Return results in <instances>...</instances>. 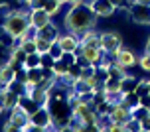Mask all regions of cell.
<instances>
[{"label":"cell","instance_id":"cell-1","mask_svg":"<svg viewBox=\"0 0 150 132\" xmlns=\"http://www.w3.org/2000/svg\"><path fill=\"white\" fill-rule=\"evenodd\" d=\"M97 18L95 10L91 8V4H77V6H69V10L63 16V28L67 32H75V34H83L95 30L97 26Z\"/></svg>","mask_w":150,"mask_h":132},{"label":"cell","instance_id":"cell-2","mask_svg":"<svg viewBox=\"0 0 150 132\" xmlns=\"http://www.w3.org/2000/svg\"><path fill=\"white\" fill-rule=\"evenodd\" d=\"M2 30H4V34L14 37V42L20 40V37H24V36H28V32L32 30L30 12L26 8L8 10V14L4 16V22H2Z\"/></svg>","mask_w":150,"mask_h":132},{"label":"cell","instance_id":"cell-3","mask_svg":"<svg viewBox=\"0 0 150 132\" xmlns=\"http://www.w3.org/2000/svg\"><path fill=\"white\" fill-rule=\"evenodd\" d=\"M122 45H125V37L120 36L117 30H105V32H101V47H103L105 55H111L112 57Z\"/></svg>","mask_w":150,"mask_h":132},{"label":"cell","instance_id":"cell-4","mask_svg":"<svg viewBox=\"0 0 150 132\" xmlns=\"http://www.w3.org/2000/svg\"><path fill=\"white\" fill-rule=\"evenodd\" d=\"M30 122H32V126H34V130H52V128H55V126H53L52 112H50V109H47L45 104H42V107L32 114Z\"/></svg>","mask_w":150,"mask_h":132},{"label":"cell","instance_id":"cell-5","mask_svg":"<svg viewBox=\"0 0 150 132\" xmlns=\"http://www.w3.org/2000/svg\"><path fill=\"white\" fill-rule=\"evenodd\" d=\"M128 18L138 26H150V6L146 4H136V2H128Z\"/></svg>","mask_w":150,"mask_h":132},{"label":"cell","instance_id":"cell-6","mask_svg":"<svg viewBox=\"0 0 150 132\" xmlns=\"http://www.w3.org/2000/svg\"><path fill=\"white\" fill-rule=\"evenodd\" d=\"M112 59H115V63H117L119 67L127 69V71L138 65V55H136V53L132 52L130 47H125V45H122L119 52L112 55Z\"/></svg>","mask_w":150,"mask_h":132},{"label":"cell","instance_id":"cell-7","mask_svg":"<svg viewBox=\"0 0 150 132\" xmlns=\"http://www.w3.org/2000/svg\"><path fill=\"white\" fill-rule=\"evenodd\" d=\"M8 120L16 126V130H22V132H26V128L32 124L30 122V114H28L20 104H16L14 109H10V116H8Z\"/></svg>","mask_w":150,"mask_h":132},{"label":"cell","instance_id":"cell-8","mask_svg":"<svg viewBox=\"0 0 150 132\" xmlns=\"http://www.w3.org/2000/svg\"><path fill=\"white\" fill-rule=\"evenodd\" d=\"M57 44L61 45L63 52H75L77 53V49L81 47V36L75 34V32H67V30H65L63 34H59Z\"/></svg>","mask_w":150,"mask_h":132},{"label":"cell","instance_id":"cell-9","mask_svg":"<svg viewBox=\"0 0 150 132\" xmlns=\"http://www.w3.org/2000/svg\"><path fill=\"white\" fill-rule=\"evenodd\" d=\"M52 22H53V18L45 12V8H34V10H30V24L34 30H40Z\"/></svg>","mask_w":150,"mask_h":132},{"label":"cell","instance_id":"cell-10","mask_svg":"<svg viewBox=\"0 0 150 132\" xmlns=\"http://www.w3.org/2000/svg\"><path fill=\"white\" fill-rule=\"evenodd\" d=\"M91 8L95 10V14H97L99 18H111V16L119 10L111 0H93V2H91Z\"/></svg>","mask_w":150,"mask_h":132},{"label":"cell","instance_id":"cell-11","mask_svg":"<svg viewBox=\"0 0 150 132\" xmlns=\"http://www.w3.org/2000/svg\"><path fill=\"white\" fill-rule=\"evenodd\" d=\"M18 101H20V95L16 91H12L10 87H0V107L4 110L14 109Z\"/></svg>","mask_w":150,"mask_h":132},{"label":"cell","instance_id":"cell-12","mask_svg":"<svg viewBox=\"0 0 150 132\" xmlns=\"http://www.w3.org/2000/svg\"><path fill=\"white\" fill-rule=\"evenodd\" d=\"M16 79V69L12 67L10 61L0 65V87H8L12 81Z\"/></svg>","mask_w":150,"mask_h":132},{"label":"cell","instance_id":"cell-13","mask_svg":"<svg viewBox=\"0 0 150 132\" xmlns=\"http://www.w3.org/2000/svg\"><path fill=\"white\" fill-rule=\"evenodd\" d=\"M59 28L55 26V24H47V26H44V28L36 30V36L38 37H44V40H50V42H57V37H59Z\"/></svg>","mask_w":150,"mask_h":132},{"label":"cell","instance_id":"cell-14","mask_svg":"<svg viewBox=\"0 0 150 132\" xmlns=\"http://www.w3.org/2000/svg\"><path fill=\"white\" fill-rule=\"evenodd\" d=\"M18 104H20V107H22V109L26 110L30 116L34 114V112H36L38 109H40V107H42V104L38 103L36 99H32L30 95H20V101H18Z\"/></svg>","mask_w":150,"mask_h":132},{"label":"cell","instance_id":"cell-15","mask_svg":"<svg viewBox=\"0 0 150 132\" xmlns=\"http://www.w3.org/2000/svg\"><path fill=\"white\" fill-rule=\"evenodd\" d=\"M52 71H53V75H55L57 79H63V77L69 73V65L63 61V59H55V63H53Z\"/></svg>","mask_w":150,"mask_h":132},{"label":"cell","instance_id":"cell-16","mask_svg":"<svg viewBox=\"0 0 150 132\" xmlns=\"http://www.w3.org/2000/svg\"><path fill=\"white\" fill-rule=\"evenodd\" d=\"M61 6H63V2H59V0H45V4H44L45 12L52 16V18H55L61 12Z\"/></svg>","mask_w":150,"mask_h":132},{"label":"cell","instance_id":"cell-17","mask_svg":"<svg viewBox=\"0 0 150 132\" xmlns=\"http://www.w3.org/2000/svg\"><path fill=\"white\" fill-rule=\"evenodd\" d=\"M24 67H42V53L36 52V53H28V57H26V63Z\"/></svg>","mask_w":150,"mask_h":132},{"label":"cell","instance_id":"cell-18","mask_svg":"<svg viewBox=\"0 0 150 132\" xmlns=\"http://www.w3.org/2000/svg\"><path fill=\"white\" fill-rule=\"evenodd\" d=\"M53 42H50V40H44V37H38L36 36V45H38V52L40 53H47L50 52V47H52Z\"/></svg>","mask_w":150,"mask_h":132},{"label":"cell","instance_id":"cell-19","mask_svg":"<svg viewBox=\"0 0 150 132\" xmlns=\"http://www.w3.org/2000/svg\"><path fill=\"white\" fill-rule=\"evenodd\" d=\"M138 67L142 69V71H146V73H150V52H144L140 57H138Z\"/></svg>","mask_w":150,"mask_h":132},{"label":"cell","instance_id":"cell-20","mask_svg":"<svg viewBox=\"0 0 150 132\" xmlns=\"http://www.w3.org/2000/svg\"><path fill=\"white\" fill-rule=\"evenodd\" d=\"M53 63H55V57H53L50 52H47V53H42V67H44V69H52Z\"/></svg>","mask_w":150,"mask_h":132},{"label":"cell","instance_id":"cell-21","mask_svg":"<svg viewBox=\"0 0 150 132\" xmlns=\"http://www.w3.org/2000/svg\"><path fill=\"white\" fill-rule=\"evenodd\" d=\"M50 53H52V55H53L55 59H61V55H63L65 52L61 49V45L57 44V42H53V44H52V47H50Z\"/></svg>","mask_w":150,"mask_h":132},{"label":"cell","instance_id":"cell-22","mask_svg":"<svg viewBox=\"0 0 150 132\" xmlns=\"http://www.w3.org/2000/svg\"><path fill=\"white\" fill-rule=\"evenodd\" d=\"M140 124H142V132H150V114L140 120Z\"/></svg>","mask_w":150,"mask_h":132},{"label":"cell","instance_id":"cell-23","mask_svg":"<svg viewBox=\"0 0 150 132\" xmlns=\"http://www.w3.org/2000/svg\"><path fill=\"white\" fill-rule=\"evenodd\" d=\"M111 2L117 8H125V6H128V2H130V0H111Z\"/></svg>","mask_w":150,"mask_h":132},{"label":"cell","instance_id":"cell-24","mask_svg":"<svg viewBox=\"0 0 150 132\" xmlns=\"http://www.w3.org/2000/svg\"><path fill=\"white\" fill-rule=\"evenodd\" d=\"M2 130H4V132H12V130H16V126L12 124L10 120H6V122H4V126H2Z\"/></svg>","mask_w":150,"mask_h":132},{"label":"cell","instance_id":"cell-25","mask_svg":"<svg viewBox=\"0 0 150 132\" xmlns=\"http://www.w3.org/2000/svg\"><path fill=\"white\" fill-rule=\"evenodd\" d=\"M130 2H136V4H146V6H150V0H130Z\"/></svg>","mask_w":150,"mask_h":132},{"label":"cell","instance_id":"cell-26","mask_svg":"<svg viewBox=\"0 0 150 132\" xmlns=\"http://www.w3.org/2000/svg\"><path fill=\"white\" fill-rule=\"evenodd\" d=\"M144 52H150V36H148V42H146V45H144Z\"/></svg>","mask_w":150,"mask_h":132},{"label":"cell","instance_id":"cell-27","mask_svg":"<svg viewBox=\"0 0 150 132\" xmlns=\"http://www.w3.org/2000/svg\"><path fill=\"white\" fill-rule=\"evenodd\" d=\"M146 83H148V95H150V79H146Z\"/></svg>","mask_w":150,"mask_h":132},{"label":"cell","instance_id":"cell-28","mask_svg":"<svg viewBox=\"0 0 150 132\" xmlns=\"http://www.w3.org/2000/svg\"><path fill=\"white\" fill-rule=\"evenodd\" d=\"M2 112H4V109H2V107H0V114H2Z\"/></svg>","mask_w":150,"mask_h":132},{"label":"cell","instance_id":"cell-29","mask_svg":"<svg viewBox=\"0 0 150 132\" xmlns=\"http://www.w3.org/2000/svg\"><path fill=\"white\" fill-rule=\"evenodd\" d=\"M59 2H63V4H65V2H67V0H59Z\"/></svg>","mask_w":150,"mask_h":132}]
</instances>
